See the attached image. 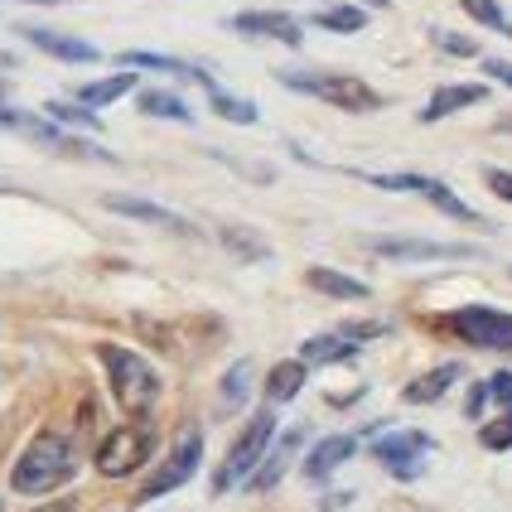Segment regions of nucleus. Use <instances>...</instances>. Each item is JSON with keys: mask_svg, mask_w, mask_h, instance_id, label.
I'll return each mask as SVG.
<instances>
[{"mask_svg": "<svg viewBox=\"0 0 512 512\" xmlns=\"http://www.w3.org/2000/svg\"><path fill=\"white\" fill-rule=\"evenodd\" d=\"M102 368H107V382H112L116 406L131 416V421H145L160 401V372L145 363L136 348H121V343H102L97 348Z\"/></svg>", "mask_w": 512, "mask_h": 512, "instance_id": "nucleus-1", "label": "nucleus"}, {"mask_svg": "<svg viewBox=\"0 0 512 512\" xmlns=\"http://www.w3.org/2000/svg\"><path fill=\"white\" fill-rule=\"evenodd\" d=\"M131 87H136V73H112V78H97V83L78 87V102L97 112V107H107V102H121Z\"/></svg>", "mask_w": 512, "mask_h": 512, "instance_id": "nucleus-21", "label": "nucleus"}, {"mask_svg": "<svg viewBox=\"0 0 512 512\" xmlns=\"http://www.w3.org/2000/svg\"><path fill=\"white\" fill-rule=\"evenodd\" d=\"M29 5H58V0H29Z\"/></svg>", "mask_w": 512, "mask_h": 512, "instance_id": "nucleus-37", "label": "nucleus"}, {"mask_svg": "<svg viewBox=\"0 0 512 512\" xmlns=\"http://www.w3.org/2000/svg\"><path fill=\"white\" fill-rule=\"evenodd\" d=\"M372 189H392V194H421L430 199L440 213H450L455 223H479V213L469 208V203L459 199L450 184H440V179H430V174H363Z\"/></svg>", "mask_w": 512, "mask_h": 512, "instance_id": "nucleus-5", "label": "nucleus"}, {"mask_svg": "<svg viewBox=\"0 0 512 512\" xmlns=\"http://www.w3.org/2000/svg\"><path fill=\"white\" fill-rule=\"evenodd\" d=\"M20 39H29L34 49L54 54L58 63H97L102 49L87 44V39H73V34H58V29H44V25H20Z\"/></svg>", "mask_w": 512, "mask_h": 512, "instance_id": "nucleus-11", "label": "nucleus"}, {"mask_svg": "<svg viewBox=\"0 0 512 512\" xmlns=\"http://www.w3.org/2000/svg\"><path fill=\"white\" fill-rule=\"evenodd\" d=\"M276 78H281L285 87H295V92H305V97H319V102L339 107V112H377V107H382V97H377L363 78H348V73H300V68H281Z\"/></svg>", "mask_w": 512, "mask_h": 512, "instance_id": "nucleus-3", "label": "nucleus"}, {"mask_svg": "<svg viewBox=\"0 0 512 512\" xmlns=\"http://www.w3.org/2000/svg\"><path fill=\"white\" fill-rule=\"evenodd\" d=\"M474 102H488L484 83H450V87H440L426 107H421V121H426V126L430 121H445V116L464 112V107H474Z\"/></svg>", "mask_w": 512, "mask_h": 512, "instance_id": "nucleus-14", "label": "nucleus"}, {"mask_svg": "<svg viewBox=\"0 0 512 512\" xmlns=\"http://www.w3.org/2000/svg\"><path fill=\"white\" fill-rule=\"evenodd\" d=\"M459 5H464V10H469L479 25L493 29V34H503V39L512 34V20L503 15V5H498V0H459Z\"/></svg>", "mask_w": 512, "mask_h": 512, "instance_id": "nucleus-27", "label": "nucleus"}, {"mask_svg": "<svg viewBox=\"0 0 512 512\" xmlns=\"http://www.w3.org/2000/svg\"><path fill=\"white\" fill-rule=\"evenodd\" d=\"M145 459H150V430L145 426H116L112 435H102V445H97V474H107V479H126V474H136Z\"/></svg>", "mask_w": 512, "mask_h": 512, "instance_id": "nucleus-6", "label": "nucleus"}, {"mask_svg": "<svg viewBox=\"0 0 512 512\" xmlns=\"http://www.w3.org/2000/svg\"><path fill=\"white\" fill-rule=\"evenodd\" d=\"M199 459H203V435L199 430H189L179 445L170 450V459L155 469V479L141 488V503H150V498H165V493H174L179 484H189L194 479V469H199Z\"/></svg>", "mask_w": 512, "mask_h": 512, "instance_id": "nucleus-9", "label": "nucleus"}, {"mask_svg": "<svg viewBox=\"0 0 512 512\" xmlns=\"http://www.w3.org/2000/svg\"><path fill=\"white\" fill-rule=\"evenodd\" d=\"M305 281H310V290L334 295V300H368V285L353 281V276H343V271H329V266H310Z\"/></svg>", "mask_w": 512, "mask_h": 512, "instance_id": "nucleus-19", "label": "nucleus"}, {"mask_svg": "<svg viewBox=\"0 0 512 512\" xmlns=\"http://www.w3.org/2000/svg\"><path fill=\"white\" fill-rule=\"evenodd\" d=\"M435 44H440L445 54H455V58H474V54H479V44H474V39H464V34H445V29H435Z\"/></svg>", "mask_w": 512, "mask_h": 512, "instance_id": "nucleus-31", "label": "nucleus"}, {"mask_svg": "<svg viewBox=\"0 0 512 512\" xmlns=\"http://www.w3.org/2000/svg\"><path fill=\"white\" fill-rule=\"evenodd\" d=\"M208 102H213V112L223 116V121H237V126H252V121H256V107H252V102L228 97L223 87H208Z\"/></svg>", "mask_w": 512, "mask_h": 512, "instance_id": "nucleus-26", "label": "nucleus"}, {"mask_svg": "<svg viewBox=\"0 0 512 512\" xmlns=\"http://www.w3.org/2000/svg\"><path fill=\"white\" fill-rule=\"evenodd\" d=\"M353 450H358L353 435H329V440H319V445L310 450V459H305V479H329L339 464L353 459Z\"/></svg>", "mask_w": 512, "mask_h": 512, "instance_id": "nucleus-16", "label": "nucleus"}, {"mask_svg": "<svg viewBox=\"0 0 512 512\" xmlns=\"http://www.w3.org/2000/svg\"><path fill=\"white\" fill-rule=\"evenodd\" d=\"M271 435H276V411H271V406H261L252 421H247V430L232 440V450H228V459H223V469H218L213 488H218V493H228L232 484H242L256 464L266 459V450H271Z\"/></svg>", "mask_w": 512, "mask_h": 512, "instance_id": "nucleus-4", "label": "nucleus"}, {"mask_svg": "<svg viewBox=\"0 0 512 512\" xmlns=\"http://www.w3.org/2000/svg\"><path fill=\"white\" fill-rule=\"evenodd\" d=\"M247 382H252V363H237V368L223 377V406L237 411L242 401H247Z\"/></svg>", "mask_w": 512, "mask_h": 512, "instance_id": "nucleus-29", "label": "nucleus"}, {"mask_svg": "<svg viewBox=\"0 0 512 512\" xmlns=\"http://www.w3.org/2000/svg\"><path fill=\"white\" fill-rule=\"evenodd\" d=\"M300 450V430H290V435H281V445H276V455L271 459H261V469H256V479L252 488H271L276 479H281V469L290 464V455Z\"/></svg>", "mask_w": 512, "mask_h": 512, "instance_id": "nucleus-24", "label": "nucleus"}, {"mask_svg": "<svg viewBox=\"0 0 512 512\" xmlns=\"http://www.w3.org/2000/svg\"><path fill=\"white\" fill-rule=\"evenodd\" d=\"M34 512H73L68 503H44V508H34Z\"/></svg>", "mask_w": 512, "mask_h": 512, "instance_id": "nucleus-36", "label": "nucleus"}, {"mask_svg": "<svg viewBox=\"0 0 512 512\" xmlns=\"http://www.w3.org/2000/svg\"><path fill=\"white\" fill-rule=\"evenodd\" d=\"M484 73L488 78H498V83L512 87V63H503V58H484Z\"/></svg>", "mask_w": 512, "mask_h": 512, "instance_id": "nucleus-34", "label": "nucleus"}, {"mask_svg": "<svg viewBox=\"0 0 512 512\" xmlns=\"http://www.w3.org/2000/svg\"><path fill=\"white\" fill-rule=\"evenodd\" d=\"M136 107L145 116H165V121H194V107L184 102V97H174L165 87H145L141 97H136Z\"/></svg>", "mask_w": 512, "mask_h": 512, "instance_id": "nucleus-22", "label": "nucleus"}, {"mask_svg": "<svg viewBox=\"0 0 512 512\" xmlns=\"http://www.w3.org/2000/svg\"><path fill=\"white\" fill-rule=\"evenodd\" d=\"M464 343L474 348H493V353H512V314L488 310V305H464L445 319Z\"/></svg>", "mask_w": 512, "mask_h": 512, "instance_id": "nucleus-7", "label": "nucleus"}, {"mask_svg": "<svg viewBox=\"0 0 512 512\" xmlns=\"http://www.w3.org/2000/svg\"><path fill=\"white\" fill-rule=\"evenodd\" d=\"M237 34H261V39H281L285 49H300V39H305V29L295 15H285V10H242V15H232L228 20Z\"/></svg>", "mask_w": 512, "mask_h": 512, "instance_id": "nucleus-10", "label": "nucleus"}, {"mask_svg": "<svg viewBox=\"0 0 512 512\" xmlns=\"http://www.w3.org/2000/svg\"><path fill=\"white\" fill-rule=\"evenodd\" d=\"M107 208L112 213H126V218H141V223H155V228H170V232H194L189 218H179L170 208H160V203H145V199H131V194H107Z\"/></svg>", "mask_w": 512, "mask_h": 512, "instance_id": "nucleus-15", "label": "nucleus"}, {"mask_svg": "<svg viewBox=\"0 0 512 512\" xmlns=\"http://www.w3.org/2000/svg\"><path fill=\"white\" fill-rule=\"evenodd\" d=\"M314 25L329 29V34H358V29L368 25V10H358V5H329V10L314 15Z\"/></svg>", "mask_w": 512, "mask_h": 512, "instance_id": "nucleus-23", "label": "nucleus"}, {"mask_svg": "<svg viewBox=\"0 0 512 512\" xmlns=\"http://www.w3.org/2000/svg\"><path fill=\"white\" fill-rule=\"evenodd\" d=\"M484 401H488V382H479V387L469 392V401H464V416H479V411H484Z\"/></svg>", "mask_w": 512, "mask_h": 512, "instance_id": "nucleus-35", "label": "nucleus"}, {"mask_svg": "<svg viewBox=\"0 0 512 512\" xmlns=\"http://www.w3.org/2000/svg\"><path fill=\"white\" fill-rule=\"evenodd\" d=\"M73 469H78V459H73V440L68 435H58V430H44V435H34L25 445V455L15 459V469H10V488L15 493H54L73 479Z\"/></svg>", "mask_w": 512, "mask_h": 512, "instance_id": "nucleus-2", "label": "nucleus"}, {"mask_svg": "<svg viewBox=\"0 0 512 512\" xmlns=\"http://www.w3.org/2000/svg\"><path fill=\"white\" fill-rule=\"evenodd\" d=\"M116 63H126V68H150V73H170V78H184V83H199V87H218L199 63H184V58H170V54H150V49H126Z\"/></svg>", "mask_w": 512, "mask_h": 512, "instance_id": "nucleus-13", "label": "nucleus"}, {"mask_svg": "<svg viewBox=\"0 0 512 512\" xmlns=\"http://www.w3.org/2000/svg\"><path fill=\"white\" fill-rule=\"evenodd\" d=\"M484 179H488V189H493L498 199H508V203H512V174H508V170H488Z\"/></svg>", "mask_w": 512, "mask_h": 512, "instance_id": "nucleus-33", "label": "nucleus"}, {"mask_svg": "<svg viewBox=\"0 0 512 512\" xmlns=\"http://www.w3.org/2000/svg\"><path fill=\"white\" fill-rule=\"evenodd\" d=\"M305 377H310V363H305V358H285V363H276L271 377H266V397H271V406H276V401L300 397Z\"/></svg>", "mask_w": 512, "mask_h": 512, "instance_id": "nucleus-18", "label": "nucleus"}, {"mask_svg": "<svg viewBox=\"0 0 512 512\" xmlns=\"http://www.w3.org/2000/svg\"><path fill=\"white\" fill-rule=\"evenodd\" d=\"M488 397L512 406V372H493V377H488Z\"/></svg>", "mask_w": 512, "mask_h": 512, "instance_id": "nucleus-32", "label": "nucleus"}, {"mask_svg": "<svg viewBox=\"0 0 512 512\" xmlns=\"http://www.w3.org/2000/svg\"><path fill=\"white\" fill-rule=\"evenodd\" d=\"M44 112L54 116V121H63V126H73V131H102L97 112H92V107H83V102H49Z\"/></svg>", "mask_w": 512, "mask_h": 512, "instance_id": "nucleus-25", "label": "nucleus"}, {"mask_svg": "<svg viewBox=\"0 0 512 512\" xmlns=\"http://www.w3.org/2000/svg\"><path fill=\"white\" fill-rule=\"evenodd\" d=\"M479 440H484V450H512V406L498 421H488V426L479 430Z\"/></svg>", "mask_w": 512, "mask_h": 512, "instance_id": "nucleus-30", "label": "nucleus"}, {"mask_svg": "<svg viewBox=\"0 0 512 512\" xmlns=\"http://www.w3.org/2000/svg\"><path fill=\"white\" fill-rule=\"evenodd\" d=\"M300 358L305 363H348V358H358V343L348 334H319V339H305Z\"/></svg>", "mask_w": 512, "mask_h": 512, "instance_id": "nucleus-20", "label": "nucleus"}, {"mask_svg": "<svg viewBox=\"0 0 512 512\" xmlns=\"http://www.w3.org/2000/svg\"><path fill=\"white\" fill-rule=\"evenodd\" d=\"M459 382V363H445V368H430L426 377H416V382H406V392L401 397L411 401V406H430V401H440L450 387Z\"/></svg>", "mask_w": 512, "mask_h": 512, "instance_id": "nucleus-17", "label": "nucleus"}, {"mask_svg": "<svg viewBox=\"0 0 512 512\" xmlns=\"http://www.w3.org/2000/svg\"><path fill=\"white\" fill-rule=\"evenodd\" d=\"M377 256L392 261H445V256H474V247H455V242H421V237H377L372 242Z\"/></svg>", "mask_w": 512, "mask_h": 512, "instance_id": "nucleus-12", "label": "nucleus"}, {"mask_svg": "<svg viewBox=\"0 0 512 512\" xmlns=\"http://www.w3.org/2000/svg\"><path fill=\"white\" fill-rule=\"evenodd\" d=\"M0 131H25V136L39 141V136L49 131V121H44V116H29V112H15V107L0 102Z\"/></svg>", "mask_w": 512, "mask_h": 512, "instance_id": "nucleus-28", "label": "nucleus"}, {"mask_svg": "<svg viewBox=\"0 0 512 512\" xmlns=\"http://www.w3.org/2000/svg\"><path fill=\"white\" fill-rule=\"evenodd\" d=\"M430 450H435V445H430V435H421V430H397V435H382V440L372 445L377 464H382L392 479H421Z\"/></svg>", "mask_w": 512, "mask_h": 512, "instance_id": "nucleus-8", "label": "nucleus"}]
</instances>
